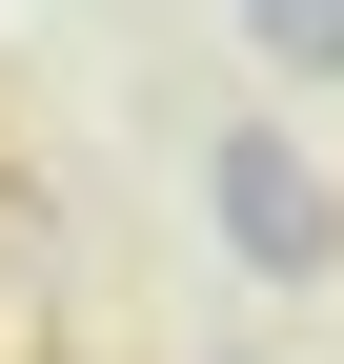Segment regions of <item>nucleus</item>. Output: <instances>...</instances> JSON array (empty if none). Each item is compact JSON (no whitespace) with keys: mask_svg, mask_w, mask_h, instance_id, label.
<instances>
[{"mask_svg":"<svg viewBox=\"0 0 344 364\" xmlns=\"http://www.w3.org/2000/svg\"><path fill=\"white\" fill-rule=\"evenodd\" d=\"M264 41L284 61H344V0H264Z\"/></svg>","mask_w":344,"mask_h":364,"instance_id":"f03ea898","label":"nucleus"},{"mask_svg":"<svg viewBox=\"0 0 344 364\" xmlns=\"http://www.w3.org/2000/svg\"><path fill=\"white\" fill-rule=\"evenodd\" d=\"M223 203H243V243H264L284 284H304V263H324V182L284 162V142H223Z\"/></svg>","mask_w":344,"mask_h":364,"instance_id":"f257e3e1","label":"nucleus"}]
</instances>
